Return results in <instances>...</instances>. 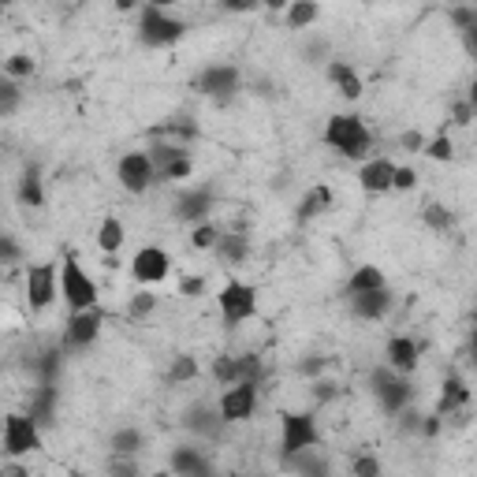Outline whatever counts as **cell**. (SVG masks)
<instances>
[{
	"mask_svg": "<svg viewBox=\"0 0 477 477\" xmlns=\"http://www.w3.org/2000/svg\"><path fill=\"white\" fill-rule=\"evenodd\" d=\"M325 142H329L340 157H347V161H362V157L373 149V135H370V127H366V119L354 116V112H336V116H329Z\"/></svg>",
	"mask_w": 477,
	"mask_h": 477,
	"instance_id": "obj_1",
	"label": "cell"
},
{
	"mask_svg": "<svg viewBox=\"0 0 477 477\" xmlns=\"http://www.w3.org/2000/svg\"><path fill=\"white\" fill-rule=\"evenodd\" d=\"M370 388H373V395H377V403L388 411V414H400V411H407L411 407V400H414V384L407 381V373H400L395 366H377L373 373H370Z\"/></svg>",
	"mask_w": 477,
	"mask_h": 477,
	"instance_id": "obj_2",
	"label": "cell"
},
{
	"mask_svg": "<svg viewBox=\"0 0 477 477\" xmlns=\"http://www.w3.org/2000/svg\"><path fill=\"white\" fill-rule=\"evenodd\" d=\"M217 306H220V317L228 329H238L243 321L258 313V288L247 284V280H228L217 295Z\"/></svg>",
	"mask_w": 477,
	"mask_h": 477,
	"instance_id": "obj_3",
	"label": "cell"
},
{
	"mask_svg": "<svg viewBox=\"0 0 477 477\" xmlns=\"http://www.w3.org/2000/svg\"><path fill=\"white\" fill-rule=\"evenodd\" d=\"M183 34H187V26H183L179 19L165 15V8L146 5L142 23H138V42H142L146 49H168V46L183 42Z\"/></svg>",
	"mask_w": 477,
	"mask_h": 477,
	"instance_id": "obj_4",
	"label": "cell"
},
{
	"mask_svg": "<svg viewBox=\"0 0 477 477\" xmlns=\"http://www.w3.org/2000/svg\"><path fill=\"white\" fill-rule=\"evenodd\" d=\"M60 295H64V302H67L71 313L97 306V284L90 280V272L78 265L75 258H67V261L60 265Z\"/></svg>",
	"mask_w": 477,
	"mask_h": 477,
	"instance_id": "obj_5",
	"label": "cell"
},
{
	"mask_svg": "<svg viewBox=\"0 0 477 477\" xmlns=\"http://www.w3.org/2000/svg\"><path fill=\"white\" fill-rule=\"evenodd\" d=\"M42 452V425L34 421V414H8L5 418V455L23 459Z\"/></svg>",
	"mask_w": 477,
	"mask_h": 477,
	"instance_id": "obj_6",
	"label": "cell"
},
{
	"mask_svg": "<svg viewBox=\"0 0 477 477\" xmlns=\"http://www.w3.org/2000/svg\"><path fill=\"white\" fill-rule=\"evenodd\" d=\"M321 444V429H317L313 414H299V411H284L280 414V452H302V448H317Z\"/></svg>",
	"mask_w": 477,
	"mask_h": 477,
	"instance_id": "obj_7",
	"label": "cell"
},
{
	"mask_svg": "<svg viewBox=\"0 0 477 477\" xmlns=\"http://www.w3.org/2000/svg\"><path fill=\"white\" fill-rule=\"evenodd\" d=\"M116 176H119V187L127 194H146L153 183H157V168H153V157L146 149H131L119 157L116 165Z\"/></svg>",
	"mask_w": 477,
	"mask_h": 477,
	"instance_id": "obj_8",
	"label": "cell"
},
{
	"mask_svg": "<svg viewBox=\"0 0 477 477\" xmlns=\"http://www.w3.org/2000/svg\"><path fill=\"white\" fill-rule=\"evenodd\" d=\"M217 407H220V414H224V421H228V425L250 421V418H254V411H258V384H250V381L228 384Z\"/></svg>",
	"mask_w": 477,
	"mask_h": 477,
	"instance_id": "obj_9",
	"label": "cell"
},
{
	"mask_svg": "<svg viewBox=\"0 0 477 477\" xmlns=\"http://www.w3.org/2000/svg\"><path fill=\"white\" fill-rule=\"evenodd\" d=\"M56 288H60V276H56V265L53 261H37L26 269V299H30V310H49L53 299H56Z\"/></svg>",
	"mask_w": 477,
	"mask_h": 477,
	"instance_id": "obj_10",
	"label": "cell"
},
{
	"mask_svg": "<svg viewBox=\"0 0 477 477\" xmlns=\"http://www.w3.org/2000/svg\"><path fill=\"white\" fill-rule=\"evenodd\" d=\"M101 325H105V313H101V306L75 310V313L67 317V329H64V347H71V350H83V347H90V343L101 336Z\"/></svg>",
	"mask_w": 477,
	"mask_h": 477,
	"instance_id": "obj_11",
	"label": "cell"
},
{
	"mask_svg": "<svg viewBox=\"0 0 477 477\" xmlns=\"http://www.w3.org/2000/svg\"><path fill=\"white\" fill-rule=\"evenodd\" d=\"M183 429H190L194 436H202V441H220L228 421H224L220 407H213V403L202 400V403H190L183 411Z\"/></svg>",
	"mask_w": 477,
	"mask_h": 477,
	"instance_id": "obj_12",
	"label": "cell"
},
{
	"mask_svg": "<svg viewBox=\"0 0 477 477\" xmlns=\"http://www.w3.org/2000/svg\"><path fill=\"white\" fill-rule=\"evenodd\" d=\"M168 272H172V258L161 247H142L135 254V261H131V276L142 288H153V284L168 280Z\"/></svg>",
	"mask_w": 477,
	"mask_h": 477,
	"instance_id": "obj_13",
	"label": "cell"
},
{
	"mask_svg": "<svg viewBox=\"0 0 477 477\" xmlns=\"http://www.w3.org/2000/svg\"><path fill=\"white\" fill-rule=\"evenodd\" d=\"M238 83H243V75H238V67H231V64H213V67L202 71V78H198L202 94H209L217 101H231L238 94Z\"/></svg>",
	"mask_w": 477,
	"mask_h": 477,
	"instance_id": "obj_14",
	"label": "cell"
},
{
	"mask_svg": "<svg viewBox=\"0 0 477 477\" xmlns=\"http://www.w3.org/2000/svg\"><path fill=\"white\" fill-rule=\"evenodd\" d=\"M209 209H213V190L209 187H187L176 198V220H183V224H202L209 217Z\"/></svg>",
	"mask_w": 477,
	"mask_h": 477,
	"instance_id": "obj_15",
	"label": "cell"
},
{
	"mask_svg": "<svg viewBox=\"0 0 477 477\" xmlns=\"http://www.w3.org/2000/svg\"><path fill=\"white\" fill-rule=\"evenodd\" d=\"M395 161H388V157H373V161H362V168H358V183H362L366 194H388L391 183H395Z\"/></svg>",
	"mask_w": 477,
	"mask_h": 477,
	"instance_id": "obj_16",
	"label": "cell"
},
{
	"mask_svg": "<svg viewBox=\"0 0 477 477\" xmlns=\"http://www.w3.org/2000/svg\"><path fill=\"white\" fill-rule=\"evenodd\" d=\"M388 310H391V291H388V288L354 291V295H350V313L362 317V321H381Z\"/></svg>",
	"mask_w": 477,
	"mask_h": 477,
	"instance_id": "obj_17",
	"label": "cell"
},
{
	"mask_svg": "<svg viewBox=\"0 0 477 477\" xmlns=\"http://www.w3.org/2000/svg\"><path fill=\"white\" fill-rule=\"evenodd\" d=\"M332 206H336L332 187L317 183V187H310V190L302 194V202H299V209H295V220H299V224H310V220H317L321 213H329Z\"/></svg>",
	"mask_w": 477,
	"mask_h": 477,
	"instance_id": "obj_18",
	"label": "cell"
},
{
	"mask_svg": "<svg viewBox=\"0 0 477 477\" xmlns=\"http://www.w3.org/2000/svg\"><path fill=\"white\" fill-rule=\"evenodd\" d=\"M168 466L179 473V477H206L213 473V459L206 452H198V448H176Z\"/></svg>",
	"mask_w": 477,
	"mask_h": 477,
	"instance_id": "obj_19",
	"label": "cell"
},
{
	"mask_svg": "<svg viewBox=\"0 0 477 477\" xmlns=\"http://www.w3.org/2000/svg\"><path fill=\"white\" fill-rule=\"evenodd\" d=\"M418 358H421L418 340H411V336H391L388 340V366H395L400 373H414Z\"/></svg>",
	"mask_w": 477,
	"mask_h": 477,
	"instance_id": "obj_20",
	"label": "cell"
},
{
	"mask_svg": "<svg viewBox=\"0 0 477 477\" xmlns=\"http://www.w3.org/2000/svg\"><path fill=\"white\" fill-rule=\"evenodd\" d=\"M149 157H153V168H157V179H172V168L179 161H187V149L183 142H153L149 146Z\"/></svg>",
	"mask_w": 477,
	"mask_h": 477,
	"instance_id": "obj_21",
	"label": "cell"
},
{
	"mask_svg": "<svg viewBox=\"0 0 477 477\" xmlns=\"http://www.w3.org/2000/svg\"><path fill=\"white\" fill-rule=\"evenodd\" d=\"M329 83H332L347 101L362 97V78H358V71H354L350 64H343V60H332V64H329Z\"/></svg>",
	"mask_w": 477,
	"mask_h": 477,
	"instance_id": "obj_22",
	"label": "cell"
},
{
	"mask_svg": "<svg viewBox=\"0 0 477 477\" xmlns=\"http://www.w3.org/2000/svg\"><path fill=\"white\" fill-rule=\"evenodd\" d=\"M470 403V388H466V381L462 377H448L444 384H441V403H436V414H455V411H462Z\"/></svg>",
	"mask_w": 477,
	"mask_h": 477,
	"instance_id": "obj_23",
	"label": "cell"
},
{
	"mask_svg": "<svg viewBox=\"0 0 477 477\" xmlns=\"http://www.w3.org/2000/svg\"><path fill=\"white\" fill-rule=\"evenodd\" d=\"M19 202L30 206V209L46 206V187H42V168L37 165H26L23 176H19Z\"/></svg>",
	"mask_w": 477,
	"mask_h": 477,
	"instance_id": "obj_24",
	"label": "cell"
},
{
	"mask_svg": "<svg viewBox=\"0 0 477 477\" xmlns=\"http://www.w3.org/2000/svg\"><path fill=\"white\" fill-rule=\"evenodd\" d=\"M30 414H34V421L37 425H53V418H56V384H42L34 391V400H30Z\"/></svg>",
	"mask_w": 477,
	"mask_h": 477,
	"instance_id": "obj_25",
	"label": "cell"
},
{
	"mask_svg": "<svg viewBox=\"0 0 477 477\" xmlns=\"http://www.w3.org/2000/svg\"><path fill=\"white\" fill-rule=\"evenodd\" d=\"M217 254L224 265H243L250 258V238L247 235H220V243H217Z\"/></svg>",
	"mask_w": 477,
	"mask_h": 477,
	"instance_id": "obj_26",
	"label": "cell"
},
{
	"mask_svg": "<svg viewBox=\"0 0 477 477\" xmlns=\"http://www.w3.org/2000/svg\"><path fill=\"white\" fill-rule=\"evenodd\" d=\"M321 19V8H317V0H291L288 5V26L291 30H306Z\"/></svg>",
	"mask_w": 477,
	"mask_h": 477,
	"instance_id": "obj_27",
	"label": "cell"
},
{
	"mask_svg": "<svg viewBox=\"0 0 477 477\" xmlns=\"http://www.w3.org/2000/svg\"><path fill=\"white\" fill-rule=\"evenodd\" d=\"M124 238H127V231H124V224H119V217H105V220H101V228H97V247H101L105 254H116L119 247H124Z\"/></svg>",
	"mask_w": 477,
	"mask_h": 477,
	"instance_id": "obj_28",
	"label": "cell"
},
{
	"mask_svg": "<svg viewBox=\"0 0 477 477\" xmlns=\"http://www.w3.org/2000/svg\"><path fill=\"white\" fill-rule=\"evenodd\" d=\"M373 288H388L384 284V272L377 265H358L350 272V280H347V291L354 295V291H373Z\"/></svg>",
	"mask_w": 477,
	"mask_h": 477,
	"instance_id": "obj_29",
	"label": "cell"
},
{
	"mask_svg": "<svg viewBox=\"0 0 477 477\" xmlns=\"http://www.w3.org/2000/svg\"><path fill=\"white\" fill-rule=\"evenodd\" d=\"M317 448H302V452H291L284 455V470H299V473H329L332 466L325 459H313Z\"/></svg>",
	"mask_w": 477,
	"mask_h": 477,
	"instance_id": "obj_30",
	"label": "cell"
},
{
	"mask_svg": "<svg viewBox=\"0 0 477 477\" xmlns=\"http://www.w3.org/2000/svg\"><path fill=\"white\" fill-rule=\"evenodd\" d=\"M265 377V366L258 354H235V384L238 381H250V384H261Z\"/></svg>",
	"mask_w": 477,
	"mask_h": 477,
	"instance_id": "obj_31",
	"label": "cell"
},
{
	"mask_svg": "<svg viewBox=\"0 0 477 477\" xmlns=\"http://www.w3.org/2000/svg\"><path fill=\"white\" fill-rule=\"evenodd\" d=\"M142 448V432L138 429H116L112 432V455H135Z\"/></svg>",
	"mask_w": 477,
	"mask_h": 477,
	"instance_id": "obj_32",
	"label": "cell"
},
{
	"mask_svg": "<svg viewBox=\"0 0 477 477\" xmlns=\"http://www.w3.org/2000/svg\"><path fill=\"white\" fill-rule=\"evenodd\" d=\"M60 370H64V350H46L42 362H37V377H42V384H56L60 381Z\"/></svg>",
	"mask_w": 477,
	"mask_h": 477,
	"instance_id": "obj_33",
	"label": "cell"
},
{
	"mask_svg": "<svg viewBox=\"0 0 477 477\" xmlns=\"http://www.w3.org/2000/svg\"><path fill=\"white\" fill-rule=\"evenodd\" d=\"M217 243H220V228L217 224H194V235H190V247L194 250H217Z\"/></svg>",
	"mask_w": 477,
	"mask_h": 477,
	"instance_id": "obj_34",
	"label": "cell"
},
{
	"mask_svg": "<svg viewBox=\"0 0 477 477\" xmlns=\"http://www.w3.org/2000/svg\"><path fill=\"white\" fill-rule=\"evenodd\" d=\"M425 224L432 228V231H441V235H448L452 228H455V217H452V209L448 206H425Z\"/></svg>",
	"mask_w": 477,
	"mask_h": 477,
	"instance_id": "obj_35",
	"label": "cell"
},
{
	"mask_svg": "<svg viewBox=\"0 0 477 477\" xmlns=\"http://www.w3.org/2000/svg\"><path fill=\"white\" fill-rule=\"evenodd\" d=\"M194 377H198V362H194L190 354H179L176 362L168 366V381H172V384H187V381H194Z\"/></svg>",
	"mask_w": 477,
	"mask_h": 477,
	"instance_id": "obj_36",
	"label": "cell"
},
{
	"mask_svg": "<svg viewBox=\"0 0 477 477\" xmlns=\"http://www.w3.org/2000/svg\"><path fill=\"white\" fill-rule=\"evenodd\" d=\"M19 108V83L12 75H5V83H0V116H15Z\"/></svg>",
	"mask_w": 477,
	"mask_h": 477,
	"instance_id": "obj_37",
	"label": "cell"
},
{
	"mask_svg": "<svg viewBox=\"0 0 477 477\" xmlns=\"http://www.w3.org/2000/svg\"><path fill=\"white\" fill-rule=\"evenodd\" d=\"M153 310H157V299H153L149 291H138V295H131V302H127V317H131V321H146Z\"/></svg>",
	"mask_w": 477,
	"mask_h": 477,
	"instance_id": "obj_38",
	"label": "cell"
},
{
	"mask_svg": "<svg viewBox=\"0 0 477 477\" xmlns=\"http://www.w3.org/2000/svg\"><path fill=\"white\" fill-rule=\"evenodd\" d=\"M5 75H12V78H30V75H34V60H30L26 53H15V56L5 60Z\"/></svg>",
	"mask_w": 477,
	"mask_h": 477,
	"instance_id": "obj_39",
	"label": "cell"
},
{
	"mask_svg": "<svg viewBox=\"0 0 477 477\" xmlns=\"http://www.w3.org/2000/svg\"><path fill=\"white\" fill-rule=\"evenodd\" d=\"M213 377L228 388V384H235V354H220L217 362H213Z\"/></svg>",
	"mask_w": 477,
	"mask_h": 477,
	"instance_id": "obj_40",
	"label": "cell"
},
{
	"mask_svg": "<svg viewBox=\"0 0 477 477\" xmlns=\"http://www.w3.org/2000/svg\"><path fill=\"white\" fill-rule=\"evenodd\" d=\"M452 138L448 135H441V138H432V142H425V157H432V161H452Z\"/></svg>",
	"mask_w": 477,
	"mask_h": 477,
	"instance_id": "obj_41",
	"label": "cell"
},
{
	"mask_svg": "<svg viewBox=\"0 0 477 477\" xmlns=\"http://www.w3.org/2000/svg\"><path fill=\"white\" fill-rule=\"evenodd\" d=\"M350 470H354V473H362V477H377V473H381V462H377L373 455H358Z\"/></svg>",
	"mask_w": 477,
	"mask_h": 477,
	"instance_id": "obj_42",
	"label": "cell"
},
{
	"mask_svg": "<svg viewBox=\"0 0 477 477\" xmlns=\"http://www.w3.org/2000/svg\"><path fill=\"white\" fill-rule=\"evenodd\" d=\"M400 146H403L407 153H425V135H421V131H403V135H400Z\"/></svg>",
	"mask_w": 477,
	"mask_h": 477,
	"instance_id": "obj_43",
	"label": "cell"
},
{
	"mask_svg": "<svg viewBox=\"0 0 477 477\" xmlns=\"http://www.w3.org/2000/svg\"><path fill=\"white\" fill-rule=\"evenodd\" d=\"M400 418H403V421H400V429H403L407 436H414V432H421V421H425V418H421L418 411H411V407H407V411H400Z\"/></svg>",
	"mask_w": 477,
	"mask_h": 477,
	"instance_id": "obj_44",
	"label": "cell"
},
{
	"mask_svg": "<svg viewBox=\"0 0 477 477\" xmlns=\"http://www.w3.org/2000/svg\"><path fill=\"white\" fill-rule=\"evenodd\" d=\"M418 183V172L414 168H395V183H391V190H411Z\"/></svg>",
	"mask_w": 477,
	"mask_h": 477,
	"instance_id": "obj_45",
	"label": "cell"
},
{
	"mask_svg": "<svg viewBox=\"0 0 477 477\" xmlns=\"http://www.w3.org/2000/svg\"><path fill=\"white\" fill-rule=\"evenodd\" d=\"M313 400H317V403H332V400H336V384H332V381H317V384H313Z\"/></svg>",
	"mask_w": 477,
	"mask_h": 477,
	"instance_id": "obj_46",
	"label": "cell"
},
{
	"mask_svg": "<svg viewBox=\"0 0 477 477\" xmlns=\"http://www.w3.org/2000/svg\"><path fill=\"white\" fill-rule=\"evenodd\" d=\"M452 23H455L459 30L473 26V23H477V8H455V12H452Z\"/></svg>",
	"mask_w": 477,
	"mask_h": 477,
	"instance_id": "obj_47",
	"label": "cell"
},
{
	"mask_svg": "<svg viewBox=\"0 0 477 477\" xmlns=\"http://www.w3.org/2000/svg\"><path fill=\"white\" fill-rule=\"evenodd\" d=\"M220 5L228 8V12H254V8H261V0H220Z\"/></svg>",
	"mask_w": 477,
	"mask_h": 477,
	"instance_id": "obj_48",
	"label": "cell"
},
{
	"mask_svg": "<svg viewBox=\"0 0 477 477\" xmlns=\"http://www.w3.org/2000/svg\"><path fill=\"white\" fill-rule=\"evenodd\" d=\"M462 46H466V53H470V56L477 60V23L462 30Z\"/></svg>",
	"mask_w": 477,
	"mask_h": 477,
	"instance_id": "obj_49",
	"label": "cell"
},
{
	"mask_svg": "<svg viewBox=\"0 0 477 477\" xmlns=\"http://www.w3.org/2000/svg\"><path fill=\"white\" fill-rule=\"evenodd\" d=\"M0 247H5V265H15V258H19L15 238H12V235H5V238H0Z\"/></svg>",
	"mask_w": 477,
	"mask_h": 477,
	"instance_id": "obj_50",
	"label": "cell"
},
{
	"mask_svg": "<svg viewBox=\"0 0 477 477\" xmlns=\"http://www.w3.org/2000/svg\"><path fill=\"white\" fill-rule=\"evenodd\" d=\"M179 288H183V295H202V291H206V280H198V276H187Z\"/></svg>",
	"mask_w": 477,
	"mask_h": 477,
	"instance_id": "obj_51",
	"label": "cell"
},
{
	"mask_svg": "<svg viewBox=\"0 0 477 477\" xmlns=\"http://www.w3.org/2000/svg\"><path fill=\"white\" fill-rule=\"evenodd\" d=\"M325 370V358L321 354H313V358H306L302 362V373H321Z\"/></svg>",
	"mask_w": 477,
	"mask_h": 477,
	"instance_id": "obj_52",
	"label": "cell"
},
{
	"mask_svg": "<svg viewBox=\"0 0 477 477\" xmlns=\"http://www.w3.org/2000/svg\"><path fill=\"white\" fill-rule=\"evenodd\" d=\"M306 56H310V60H321V56L329 60V42H313V46L306 49Z\"/></svg>",
	"mask_w": 477,
	"mask_h": 477,
	"instance_id": "obj_53",
	"label": "cell"
},
{
	"mask_svg": "<svg viewBox=\"0 0 477 477\" xmlns=\"http://www.w3.org/2000/svg\"><path fill=\"white\" fill-rule=\"evenodd\" d=\"M436 432H441V414H432V418L421 421V436H436Z\"/></svg>",
	"mask_w": 477,
	"mask_h": 477,
	"instance_id": "obj_54",
	"label": "cell"
},
{
	"mask_svg": "<svg viewBox=\"0 0 477 477\" xmlns=\"http://www.w3.org/2000/svg\"><path fill=\"white\" fill-rule=\"evenodd\" d=\"M470 116H473V105L466 101V105H459V108H455V124H470Z\"/></svg>",
	"mask_w": 477,
	"mask_h": 477,
	"instance_id": "obj_55",
	"label": "cell"
},
{
	"mask_svg": "<svg viewBox=\"0 0 477 477\" xmlns=\"http://www.w3.org/2000/svg\"><path fill=\"white\" fill-rule=\"evenodd\" d=\"M0 473H5V477H26V470L15 466V462H5V466H0Z\"/></svg>",
	"mask_w": 477,
	"mask_h": 477,
	"instance_id": "obj_56",
	"label": "cell"
},
{
	"mask_svg": "<svg viewBox=\"0 0 477 477\" xmlns=\"http://www.w3.org/2000/svg\"><path fill=\"white\" fill-rule=\"evenodd\" d=\"M470 362L477 366V325L470 329Z\"/></svg>",
	"mask_w": 477,
	"mask_h": 477,
	"instance_id": "obj_57",
	"label": "cell"
},
{
	"mask_svg": "<svg viewBox=\"0 0 477 477\" xmlns=\"http://www.w3.org/2000/svg\"><path fill=\"white\" fill-rule=\"evenodd\" d=\"M261 5H265V8H272V12H280V8H288V5H291V0H261Z\"/></svg>",
	"mask_w": 477,
	"mask_h": 477,
	"instance_id": "obj_58",
	"label": "cell"
},
{
	"mask_svg": "<svg viewBox=\"0 0 477 477\" xmlns=\"http://www.w3.org/2000/svg\"><path fill=\"white\" fill-rule=\"evenodd\" d=\"M112 5H116V8H119V12H131V8H135V5H138V0H112Z\"/></svg>",
	"mask_w": 477,
	"mask_h": 477,
	"instance_id": "obj_59",
	"label": "cell"
},
{
	"mask_svg": "<svg viewBox=\"0 0 477 477\" xmlns=\"http://www.w3.org/2000/svg\"><path fill=\"white\" fill-rule=\"evenodd\" d=\"M153 8H172V5H179V0H149Z\"/></svg>",
	"mask_w": 477,
	"mask_h": 477,
	"instance_id": "obj_60",
	"label": "cell"
},
{
	"mask_svg": "<svg viewBox=\"0 0 477 477\" xmlns=\"http://www.w3.org/2000/svg\"><path fill=\"white\" fill-rule=\"evenodd\" d=\"M470 105L477 108V75H473V83H470Z\"/></svg>",
	"mask_w": 477,
	"mask_h": 477,
	"instance_id": "obj_61",
	"label": "cell"
},
{
	"mask_svg": "<svg viewBox=\"0 0 477 477\" xmlns=\"http://www.w3.org/2000/svg\"><path fill=\"white\" fill-rule=\"evenodd\" d=\"M5 5H15V0H5Z\"/></svg>",
	"mask_w": 477,
	"mask_h": 477,
	"instance_id": "obj_62",
	"label": "cell"
}]
</instances>
